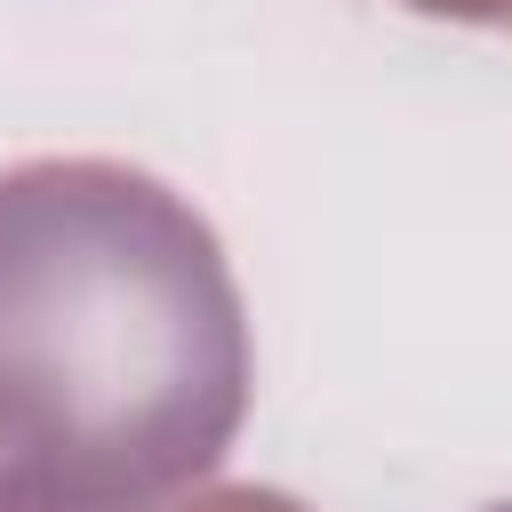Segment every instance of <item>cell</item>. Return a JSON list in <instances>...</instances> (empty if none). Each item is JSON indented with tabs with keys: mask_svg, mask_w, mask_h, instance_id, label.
I'll return each instance as SVG.
<instances>
[{
	"mask_svg": "<svg viewBox=\"0 0 512 512\" xmlns=\"http://www.w3.org/2000/svg\"><path fill=\"white\" fill-rule=\"evenodd\" d=\"M488 512H512V504H488Z\"/></svg>",
	"mask_w": 512,
	"mask_h": 512,
	"instance_id": "cell-4",
	"label": "cell"
},
{
	"mask_svg": "<svg viewBox=\"0 0 512 512\" xmlns=\"http://www.w3.org/2000/svg\"><path fill=\"white\" fill-rule=\"evenodd\" d=\"M192 512H304V504H288V496H272V488H224V496H208V504H192Z\"/></svg>",
	"mask_w": 512,
	"mask_h": 512,
	"instance_id": "cell-2",
	"label": "cell"
},
{
	"mask_svg": "<svg viewBox=\"0 0 512 512\" xmlns=\"http://www.w3.org/2000/svg\"><path fill=\"white\" fill-rule=\"evenodd\" d=\"M424 16H472V24H512V0H408Z\"/></svg>",
	"mask_w": 512,
	"mask_h": 512,
	"instance_id": "cell-3",
	"label": "cell"
},
{
	"mask_svg": "<svg viewBox=\"0 0 512 512\" xmlns=\"http://www.w3.org/2000/svg\"><path fill=\"white\" fill-rule=\"evenodd\" d=\"M216 232L128 160L0 176V512H160L248 416Z\"/></svg>",
	"mask_w": 512,
	"mask_h": 512,
	"instance_id": "cell-1",
	"label": "cell"
}]
</instances>
